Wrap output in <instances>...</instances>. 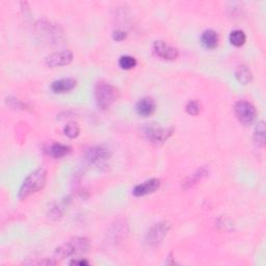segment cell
<instances>
[{
    "label": "cell",
    "instance_id": "6da1fadb",
    "mask_svg": "<svg viewBox=\"0 0 266 266\" xmlns=\"http://www.w3.org/2000/svg\"><path fill=\"white\" fill-rule=\"evenodd\" d=\"M47 172L44 168H38L25 178L19 190L18 196L20 200H25L34 194H36L46 184Z\"/></svg>",
    "mask_w": 266,
    "mask_h": 266
},
{
    "label": "cell",
    "instance_id": "7a4b0ae2",
    "mask_svg": "<svg viewBox=\"0 0 266 266\" xmlns=\"http://www.w3.org/2000/svg\"><path fill=\"white\" fill-rule=\"evenodd\" d=\"M90 248V242L84 237H76L72 240L64 244L56 250V259L69 258L78 254H84L88 252Z\"/></svg>",
    "mask_w": 266,
    "mask_h": 266
},
{
    "label": "cell",
    "instance_id": "3957f363",
    "mask_svg": "<svg viewBox=\"0 0 266 266\" xmlns=\"http://www.w3.org/2000/svg\"><path fill=\"white\" fill-rule=\"evenodd\" d=\"M95 99L98 108L106 110L118 99V90L110 84L99 82L95 88Z\"/></svg>",
    "mask_w": 266,
    "mask_h": 266
},
{
    "label": "cell",
    "instance_id": "277c9868",
    "mask_svg": "<svg viewBox=\"0 0 266 266\" xmlns=\"http://www.w3.org/2000/svg\"><path fill=\"white\" fill-rule=\"evenodd\" d=\"M170 229L168 222H160L154 224L144 235V244L148 248H156L162 242Z\"/></svg>",
    "mask_w": 266,
    "mask_h": 266
},
{
    "label": "cell",
    "instance_id": "5b68a950",
    "mask_svg": "<svg viewBox=\"0 0 266 266\" xmlns=\"http://www.w3.org/2000/svg\"><path fill=\"white\" fill-rule=\"evenodd\" d=\"M172 128H166L159 124H149L144 127V136L150 144L162 146L172 134Z\"/></svg>",
    "mask_w": 266,
    "mask_h": 266
},
{
    "label": "cell",
    "instance_id": "8992f818",
    "mask_svg": "<svg viewBox=\"0 0 266 266\" xmlns=\"http://www.w3.org/2000/svg\"><path fill=\"white\" fill-rule=\"evenodd\" d=\"M234 112L237 118L239 120V122L246 126L250 125L252 122H254L257 116L255 106L246 100H240L236 102L234 106Z\"/></svg>",
    "mask_w": 266,
    "mask_h": 266
},
{
    "label": "cell",
    "instance_id": "52a82bcc",
    "mask_svg": "<svg viewBox=\"0 0 266 266\" xmlns=\"http://www.w3.org/2000/svg\"><path fill=\"white\" fill-rule=\"evenodd\" d=\"M73 60V53L70 50H62L53 52L46 58V64L56 68V66H62L69 64Z\"/></svg>",
    "mask_w": 266,
    "mask_h": 266
},
{
    "label": "cell",
    "instance_id": "ba28073f",
    "mask_svg": "<svg viewBox=\"0 0 266 266\" xmlns=\"http://www.w3.org/2000/svg\"><path fill=\"white\" fill-rule=\"evenodd\" d=\"M153 49H154V52L156 53V56H158L159 58H162L164 60H176L179 56V51L177 48L166 44L164 41H156L153 44Z\"/></svg>",
    "mask_w": 266,
    "mask_h": 266
},
{
    "label": "cell",
    "instance_id": "9c48e42d",
    "mask_svg": "<svg viewBox=\"0 0 266 266\" xmlns=\"http://www.w3.org/2000/svg\"><path fill=\"white\" fill-rule=\"evenodd\" d=\"M110 157V152L103 147H94L88 150L86 153V160L88 164H95L105 162Z\"/></svg>",
    "mask_w": 266,
    "mask_h": 266
},
{
    "label": "cell",
    "instance_id": "30bf717a",
    "mask_svg": "<svg viewBox=\"0 0 266 266\" xmlns=\"http://www.w3.org/2000/svg\"><path fill=\"white\" fill-rule=\"evenodd\" d=\"M159 186H160V181L158 179H150L136 185L133 188L132 194L136 196H144L155 192L159 188Z\"/></svg>",
    "mask_w": 266,
    "mask_h": 266
},
{
    "label": "cell",
    "instance_id": "8fae6325",
    "mask_svg": "<svg viewBox=\"0 0 266 266\" xmlns=\"http://www.w3.org/2000/svg\"><path fill=\"white\" fill-rule=\"evenodd\" d=\"M38 34L42 38H45L47 41L52 42H54L56 40H60V36H62L58 28L46 22H41V24L38 25Z\"/></svg>",
    "mask_w": 266,
    "mask_h": 266
},
{
    "label": "cell",
    "instance_id": "7c38bea8",
    "mask_svg": "<svg viewBox=\"0 0 266 266\" xmlns=\"http://www.w3.org/2000/svg\"><path fill=\"white\" fill-rule=\"evenodd\" d=\"M136 112L144 118H147L150 116L154 114L155 110H156V104L155 101L152 98L149 97H146V98H142L138 101L136 106Z\"/></svg>",
    "mask_w": 266,
    "mask_h": 266
},
{
    "label": "cell",
    "instance_id": "4fadbf2b",
    "mask_svg": "<svg viewBox=\"0 0 266 266\" xmlns=\"http://www.w3.org/2000/svg\"><path fill=\"white\" fill-rule=\"evenodd\" d=\"M76 80L73 78H62L51 84V90L56 94H64L71 92L76 86Z\"/></svg>",
    "mask_w": 266,
    "mask_h": 266
},
{
    "label": "cell",
    "instance_id": "5bb4252c",
    "mask_svg": "<svg viewBox=\"0 0 266 266\" xmlns=\"http://www.w3.org/2000/svg\"><path fill=\"white\" fill-rule=\"evenodd\" d=\"M220 38L216 32L212 30H207L202 34L201 42L202 45L207 49H216L218 45Z\"/></svg>",
    "mask_w": 266,
    "mask_h": 266
},
{
    "label": "cell",
    "instance_id": "9a60e30c",
    "mask_svg": "<svg viewBox=\"0 0 266 266\" xmlns=\"http://www.w3.org/2000/svg\"><path fill=\"white\" fill-rule=\"evenodd\" d=\"M235 77L239 84H248L252 80V73L246 66H238L235 70Z\"/></svg>",
    "mask_w": 266,
    "mask_h": 266
},
{
    "label": "cell",
    "instance_id": "2e32d148",
    "mask_svg": "<svg viewBox=\"0 0 266 266\" xmlns=\"http://www.w3.org/2000/svg\"><path fill=\"white\" fill-rule=\"evenodd\" d=\"M71 151V148L69 146L60 144V142H54L51 144V147L49 149V153L52 157L54 158H62L66 155H68Z\"/></svg>",
    "mask_w": 266,
    "mask_h": 266
},
{
    "label": "cell",
    "instance_id": "e0dca14e",
    "mask_svg": "<svg viewBox=\"0 0 266 266\" xmlns=\"http://www.w3.org/2000/svg\"><path fill=\"white\" fill-rule=\"evenodd\" d=\"M230 43L235 47H242L246 42V34L240 30H235L230 34L229 36Z\"/></svg>",
    "mask_w": 266,
    "mask_h": 266
},
{
    "label": "cell",
    "instance_id": "ac0fdd59",
    "mask_svg": "<svg viewBox=\"0 0 266 266\" xmlns=\"http://www.w3.org/2000/svg\"><path fill=\"white\" fill-rule=\"evenodd\" d=\"M254 140L256 144H258L259 147H264L265 144V123L263 121L259 122L255 132H254Z\"/></svg>",
    "mask_w": 266,
    "mask_h": 266
},
{
    "label": "cell",
    "instance_id": "d6986e66",
    "mask_svg": "<svg viewBox=\"0 0 266 266\" xmlns=\"http://www.w3.org/2000/svg\"><path fill=\"white\" fill-rule=\"evenodd\" d=\"M138 64L136 60L130 56H123L118 60V66L124 70H131Z\"/></svg>",
    "mask_w": 266,
    "mask_h": 266
},
{
    "label": "cell",
    "instance_id": "ffe728a7",
    "mask_svg": "<svg viewBox=\"0 0 266 266\" xmlns=\"http://www.w3.org/2000/svg\"><path fill=\"white\" fill-rule=\"evenodd\" d=\"M64 132L68 138H75L79 136V132H80V130H79V127L76 123H69V124L66 125Z\"/></svg>",
    "mask_w": 266,
    "mask_h": 266
},
{
    "label": "cell",
    "instance_id": "44dd1931",
    "mask_svg": "<svg viewBox=\"0 0 266 266\" xmlns=\"http://www.w3.org/2000/svg\"><path fill=\"white\" fill-rule=\"evenodd\" d=\"M207 174V170H204V168H201V170H198L196 172H194V175H192L188 179V181L186 182L185 184H188V188H192V185L196 184L198 181H201Z\"/></svg>",
    "mask_w": 266,
    "mask_h": 266
},
{
    "label": "cell",
    "instance_id": "7402d4cb",
    "mask_svg": "<svg viewBox=\"0 0 266 266\" xmlns=\"http://www.w3.org/2000/svg\"><path fill=\"white\" fill-rule=\"evenodd\" d=\"M186 112H188V114L190 116H198L201 112V104H200L196 100L190 101L188 104H186Z\"/></svg>",
    "mask_w": 266,
    "mask_h": 266
},
{
    "label": "cell",
    "instance_id": "603a6c76",
    "mask_svg": "<svg viewBox=\"0 0 266 266\" xmlns=\"http://www.w3.org/2000/svg\"><path fill=\"white\" fill-rule=\"evenodd\" d=\"M126 36H127V34H126V32H124V30H116V32H114V34H112V38H114V41H118V42H121V41H123L124 38H126Z\"/></svg>",
    "mask_w": 266,
    "mask_h": 266
},
{
    "label": "cell",
    "instance_id": "cb8c5ba5",
    "mask_svg": "<svg viewBox=\"0 0 266 266\" xmlns=\"http://www.w3.org/2000/svg\"><path fill=\"white\" fill-rule=\"evenodd\" d=\"M71 265H79V266H84V265H88V261L80 259V260H73L72 262H70Z\"/></svg>",
    "mask_w": 266,
    "mask_h": 266
}]
</instances>
